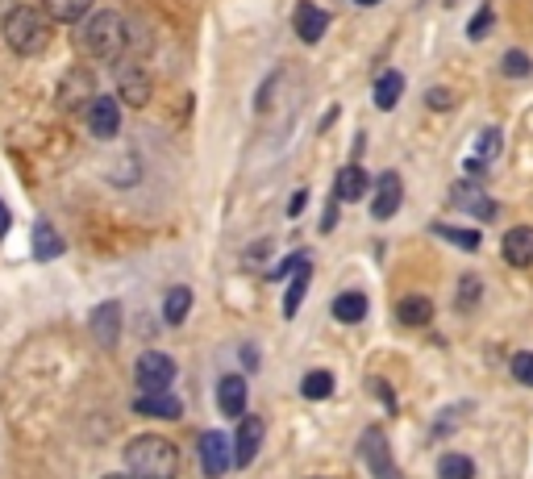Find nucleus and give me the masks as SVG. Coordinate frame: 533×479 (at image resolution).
<instances>
[{
	"instance_id": "obj_40",
	"label": "nucleus",
	"mask_w": 533,
	"mask_h": 479,
	"mask_svg": "<svg viewBox=\"0 0 533 479\" xmlns=\"http://www.w3.org/2000/svg\"><path fill=\"white\" fill-rule=\"evenodd\" d=\"M354 5H363V9H371V5H380V0H354Z\"/></svg>"
},
{
	"instance_id": "obj_12",
	"label": "nucleus",
	"mask_w": 533,
	"mask_h": 479,
	"mask_svg": "<svg viewBox=\"0 0 533 479\" xmlns=\"http://www.w3.org/2000/svg\"><path fill=\"white\" fill-rule=\"evenodd\" d=\"M404 200V184H400V175L396 171H383L380 180H375V200H371V217L375 221H388L400 208Z\"/></svg>"
},
{
	"instance_id": "obj_13",
	"label": "nucleus",
	"mask_w": 533,
	"mask_h": 479,
	"mask_svg": "<svg viewBox=\"0 0 533 479\" xmlns=\"http://www.w3.org/2000/svg\"><path fill=\"white\" fill-rule=\"evenodd\" d=\"M262 434H267V421H262V417H242L238 447H234V467H251L259 447H262Z\"/></svg>"
},
{
	"instance_id": "obj_41",
	"label": "nucleus",
	"mask_w": 533,
	"mask_h": 479,
	"mask_svg": "<svg viewBox=\"0 0 533 479\" xmlns=\"http://www.w3.org/2000/svg\"><path fill=\"white\" fill-rule=\"evenodd\" d=\"M105 479H138V475H105Z\"/></svg>"
},
{
	"instance_id": "obj_31",
	"label": "nucleus",
	"mask_w": 533,
	"mask_h": 479,
	"mask_svg": "<svg viewBox=\"0 0 533 479\" xmlns=\"http://www.w3.org/2000/svg\"><path fill=\"white\" fill-rule=\"evenodd\" d=\"M512 380L525 383V388H533V350H521V355L512 359Z\"/></svg>"
},
{
	"instance_id": "obj_36",
	"label": "nucleus",
	"mask_w": 533,
	"mask_h": 479,
	"mask_svg": "<svg viewBox=\"0 0 533 479\" xmlns=\"http://www.w3.org/2000/svg\"><path fill=\"white\" fill-rule=\"evenodd\" d=\"M308 205V188H300V192H296L292 197V205H288V213H292V217H300V208Z\"/></svg>"
},
{
	"instance_id": "obj_17",
	"label": "nucleus",
	"mask_w": 533,
	"mask_h": 479,
	"mask_svg": "<svg viewBox=\"0 0 533 479\" xmlns=\"http://www.w3.org/2000/svg\"><path fill=\"white\" fill-rule=\"evenodd\" d=\"M501 251H504V263H512V267H529L533 263V229L529 226H512L509 234H504Z\"/></svg>"
},
{
	"instance_id": "obj_9",
	"label": "nucleus",
	"mask_w": 533,
	"mask_h": 479,
	"mask_svg": "<svg viewBox=\"0 0 533 479\" xmlns=\"http://www.w3.org/2000/svg\"><path fill=\"white\" fill-rule=\"evenodd\" d=\"M117 97H121V105H130V109L151 105V76H146L138 63H121V71H117Z\"/></svg>"
},
{
	"instance_id": "obj_19",
	"label": "nucleus",
	"mask_w": 533,
	"mask_h": 479,
	"mask_svg": "<svg viewBox=\"0 0 533 479\" xmlns=\"http://www.w3.org/2000/svg\"><path fill=\"white\" fill-rule=\"evenodd\" d=\"M396 321L409 329H421L434 321V300L429 296H404L400 305H396Z\"/></svg>"
},
{
	"instance_id": "obj_2",
	"label": "nucleus",
	"mask_w": 533,
	"mask_h": 479,
	"mask_svg": "<svg viewBox=\"0 0 533 479\" xmlns=\"http://www.w3.org/2000/svg\"><path fill=\"white\" fill-rule=\"evenodd\" d=\"M0 33H5V42H9L13 55H42L46 46H51V17L46 9H33V5H17V9L5 13V22H0Z\"/></svg>"
},
{
	"instance_id": "obj_32",
	"label": "nucleus",
	"mask_w": 533,
	"mask_h": 479,
	"mask_svg": "<svg viewBox=\"0 0 533 479\" xmlns=\"http://www.w3.org/2000/svg\"><path fill=\"white\" fill-rule=\"evenodd\" d=\"M488 30H492V5H483V9H475V17H471L467 38H471V42H479V38H483Z\"/></svg>"
},
{
	"instance_id": "obj_28",
	"label": "nucleus",
	"mask_w": 533,
	"mask_h": 479,
	"mask_svg": "<svg viewBox=\"0 0 533 479\" xmlns=\"http://www.w3.org/2000/svg\"><path fill=\"white\" fill-rule=\"evenodd\" d=\"M434 234L437 238H446V242H455V246H463V251H479V229H455V226L434 221Z\"/></svg>"
},
{
	"instance_id": "obj_10",
	"label": "nucleus",
	"mask_w": 533,
	"mask_h": 479,
	"mask_svg": "<svg viewBox=\"0 0 533 479\" xmlns=\"http://www.w3.org/2000/svg\"><path fill=\"white\" fill-rule=\"evenodd\" d=\"M87 130L96 138H117L121 130V97H96L87 105Z\"/></svg>"
},
{
	"instance_id": "obj_22",
	"label": "nucleus",
	"mask_w": 533,
	"mask_h": 479,
	"mask_svg": "<svg viewBox=\"0 0 533 479\" xmlns=\"http://www.w3.org/2000/svg\"><path fill=\"white\" fill-rule=\"evenodd\" d=\"M400 92H404V76L400 71H383L380 79H375V109H396L400 105Z\"/></svg>"
},
{
	"instance_id": "obj_18",
	"label": "nucleus",
	"mask_w": 533,
	"mask_h": 479,
	"mask_svg": "<svg viewBox=\"0 0 533 479\" xmlns=\"http://www.w3.org/2000/svg\"><path fill=\"white\" fill-rule=\"evenodd\" d=\"M217 409L225 417L246 413V380H242V375H225V380L217 383Z\"/></svg>"
},
{
	"instance_id": "obj_39",
	"label": "nucleus",
	"mask_w": 533,
	"mask_h": 479,
	"mask_svg": "<svg viewBox=\"0 0 533 479\" xmlns=\"http://www.w3.org/2000/svg\"><path fill=\"white\" fill-rule=\"evenodd\" d=\"M337 226V205H329L326 208V221H321V229H326V234H329V229H334Z\"/></svg>"
},
{
	"instance_id": "obj_4",
	"label": "nucleus",
	"mask_w": 533,
	"mask_h": 479,
	"mask_svg": "<svg viewBox=\"0 0 533 479\" xmlns=\"http://www.w3.org/2000/svg\"><path fill=\"white\" fill-rule=\"evenodd\" d=\"M133 380H138L142 392H163L167 383L175 380V359L163 355V350H146L133 367Z\"/></svg>"
},
{
	"instance_id": "obj_3",
	"label": "nucleus",
	"mask_w": 533,
	"mask_h": 479,
	"mask_svg": "<svg viewBox=\"0 0 533 479\" xmlns=\"http://www.w3.org/2000/svg\"><path fill=\"white\" fill-rule=\"evenodd\" d=\"M76 42L84 46L92 59H100V63H117V59H125V17L113 9L105 13H92L84 22V30L76 33Z\"/></svg>"
},
{
	"instance_id": "obj_1",
	"label": "nucleus",
	"mask_w": 533,
	"mask_h": 479,
	"mask_svg": "<svg viewBox=\"0 0 533 479\" xmlns=\"http://www.w3.org/2000/svg\"><path fill=\"white\" fill-rule=\"evenodd\" d=\"M125 467L138 479H175L179 475V450L163 434H138L125 442Z\"/></svg>"
},
{
	"instance_id": "obj_16",
	"label": "nucleus",
	"mask_w": 533,
	"mask_h": 479,
	"mask_svg": "<svg viewBox=\"0 0 533 479\" xmlns=\"http://www.w3.org/2000/svg\"><path fill=\"white\" fill-rule=\"evenodd\" d=\"M133 413L175 421V417H184V404H179V396H171V392L163 388V392H142L138 401H133Z\"/></svg>"
},
{
	"instance_id": "obj_8",
	"label": "nucleus",
	"mask_w": 533,
	"mask_h": 479,
	"mask_svg": "<svg viewBox=\"0 0 533 479\" xmlns=\"http://www.w3.org/2000/svg\"><path fill=\"white\" fill-rule=\"evenodd\" d=\"M450 205H455V208H467L471 217H479V221H492V217H496V200H492L479 184H471V180H458V184H450Z\"/></svg>"
},
{
	"instance_id": "obj_14",
	"label": "nucleus",
	"mask_w": 533,
	"mask_h": 479,
	"mask_svg": "<svg viewBox=\"0 0 533 479\" xmlns=\"http://www.w3.org/2000/svg\"><path fill=\"white\" fill-rule=\"evenodd\" d=\"M367 192H371V180H367V171H363L359 163H350V167L337 171V180H334V200L337 205H354V200H363Z\"/></svg>"
},
{
	"instance_id": "obj_7",
	"label": "nucleus",
	"mask_w": 533,
	"mask_h": 479,
	"mask_svg": "<svg viewBox=\"0 0 533 479\" xmlns=\"http://www.w3.org/2000/svg\"><path fill=\"white\" fill-rule=\"evenodd\" d=\"M200 471H205L208 479H221L229 467H234V450H229L225 434H217V429H208V434H200Z\"/></svg>"
},
{
	"instance_id": "obj_21",
	"label": "nucleus",
	"mask_w": 533,
	"mask_h": 479,
	"mask_svg": "<svg viewBox=\"0 0 533 479\" xmlns=\"http://www.w3.org/2000/svg\"><path fill=\"white\" fill-rule=\"evenodd\" d=\"M308 280H313V263H300L292 272V283H288V292H283V317H296V309H300V300H305L308 292Z\"/></svg>"
},
{
	"instance_id": "obj_29",
	"label": "nucleus",
	"mask_w": 533,
	"mask_h": 479,
	"mask_svg": "<svg viewBox=\"0 0 533 479\" xmlns=\"http://www.w3.org/2000/svg\"><path fill=\"white\" fill-rule=\"evenodd\" d=\"M496 154H501V130H496V125H488V130H483V134L475 138V159L492 163Z\"/></svg>"
},
{
	"instance_id": "obj_27",
	"label": "nucleus",
	"mask_w": 533,
	"mask_h": 479,
	"mask_svg": "<svg viewBox=\"0 0 533 479\" xmlns=\"http://www.w3.org/2000/svg\"><path fill=\"white\" fill-rule=\"evenodd\" d=\"M329 392H334V375L329 371H308L305 383H300V396H308V401H326Z\"/></svg>"
},
{
	"instance_id": "obj_11",
	"label": "nucleus",
	"mask_w": 533,
	"mask_h": 479,
	"mask_svg": "<svg viewBox=\"0 0 533 479\" xmlns=\"http://www.w3.org/2000/svg\"><path fill=\"white\" fill-rule=\"evenodd\" d=\"M292 25H296V38L313 46V42H321V38H326L329 13H326V9H317L313 0H300V5H296V13H292Z\"/></svg>"
},
{
	"instance_id": "obj_26",
	"label": "nucleus",
	"mask_w": 533,
	"mask_h": 479,
	"mask_svg": "<svg viewBox=\"0 0 533 479\" xmlns=\"http://www.w3.org/2000/svg\"><path fill=\"white\" fill-rule=\"evenodd\" d=\"M437 479H475V463L467 455H442L437 458Z\"/></svg>"
},
{
	"instance_id": "obj_6",
	"label": "nucleus",
	"mask_w": 533,
	"mask_h": 479,
	"mask_svg": "<svg viewBox=\"0 0 533 479\" xmlns=\"http://www.w3.org/2000/svg\"><path fill=\"white\" fill-rule=\"evenodd\" d=\"M96 100V76L84 67H71L59 84V109H84Z\"/></svg>"
},
{
	"instance_id": "obj_30",
	"label": "nucleus",
	"mask_w": 533,
	"mask_h": 479,
	"mask_svg": "<svg viewBox=\"0 0 533 479\" xmlns=\"http://www.w3.org/2000/svg\"><path fill=\"white\" fill-rule=\"evenodd\" d=\"M529 71H533V63L525 51H509V55H504V76L509 79H525Z\"/></svg>"
},
{
	"instance_id": "obj_25",
	"label": "nucleus",
	"mask_w": 533,
	"mask_h": 479,
	"mask_svg": "<svg viewBox=\"0 0 533 479\" xmlns=\"http://www.w3.org/2000/svg\"><path fill=\"white\" fill-rule=\"evenodd\" d=\"M188 313H192V288H171V292H167V305H163L167 326H184Z\"/></svg>"
},
{
	"instance_id": "obj_38",
	"label": "nucleus",
	"mask_w": 533,
	"mask_h": 479,
	"mask_svg": "<svg viewBox=\"0 0 533 479\" xmlns=\"http://www.w3.org/2000/svg\"><path fill=\"white\" fill-rule=\"evenodd\" d=\"M9 226H13V217H9V205H5V200H0V238H5V234H9Z\"/></svg>"
},
{
	"instance_id": "obj_5",
	"label": "nucleus",
	"mask_w": 533,
	"mask_h": 479,
	"mask_svg": "<svg viewBox=\"0 0 533 479\" xmlns=\"http://www.w3.org/2000/svg\"><path fill=\"white\" fill-rule=\"evenodd\" d=\"M359 455H363V463H367V471L375 479H400V471H396V463H392V447H388L383 429H367V434H363Z\"/></svg>"
},
{
	"instance_id": "obj_33",
	"label": "nucleus",
	"mask_w": 533,
	"mask_h": 479,
	"mask_svg": "<svg viewBox=\"0 0 533 479\" xmlns=\"http://www.w3.org/2000/svg\"><path fill=\"white\" fill-rule=\"evenodd\" d=\"M458 288H463V296H458V300H463V309H471L479 300V288H483V283H479V275H463V283H458Z\"/></svg>"
},
{
	"instance_id": "obj_34",
	"label": "nucleus",
	"mask_w": 533,
	"mask_h": 479,
	"mask_svg": "<svg viewBox=\"0 0 533 479\" xmlns=\"http://www.w3.org/2000/svg\"><path fill=\"white\" fill-rule=\"evenodd\" d=\"M308 254H288V259L280 263V267H271V280H283V275H292L296 267H300V263H305Z\"/></svg>"
},
{
	"instance_id": "obj_24",
	"label": "nucleus",
	"mask_w": 533,
	"mask_h": 479,
	"mask_svg": "<svg viewBox=\"0 0 533 479\" xmlns=\"http://www.w3.org/2000/svg\"><path fill=\"white\" fill-rule=\"evenodd\" d=\"M42 9L51 22H84V13L92 9V0H42Z\"/></svg>"
},
{
	"instance_id": "obj_37",
	"label": "nucleus",
	"mask_w": 533,
	"mask_h": 479,
	"mask_svg": "<svg viewBox=\"0 0 533 479\" xmlns=\"http://www.w3.org/2000/svg\"><path fill=\"white\" fill-rule=\"evenodd\" d=\"M375 396H380V401L388 404V409H396V401H392V388H388V383H375Z\"/></svg>"
},
{
	"instance_id": "obj_15",
	"label": "nucleus",
	"mask_w": 533,
	"mask_h": 479,
	"mask_svg": "<svg viewBox=\"0 0 533 479\" xmlns=\"http://www.w3.org/2000/svg\"><path fill=\"white\" fill-rule=\"evenodd\" d=\"M92 338H96L105 350L117 346V338H121V305L105 300V305L92 309Z\"/></svg>"
},
{
	"instance_id": "obj_20",
	"label": "nucleus",
	"mask_w": 533,
	"mask_h": 479,
	"mask_svg": "<svg viewBox=\"0 0 533 479\" xmlns=\"http://www.w3.org/2000/svg\"><path fill=\"white\" fill-rule=\"evenodd\" d=\"M63 251H67L63 234H59V229L51 226V221H38V226H33V259L51 263V259H59Z\"/></svg>"
},
{
	"instance_id": "obj_23",
	"label": "nucleus",
	"mask_w": 533,
	"mask_h": 479,
	"mask_svg": "<svg viewBox=\"0 0 533 479\" xmlns=\"http://www.w3.org/2000/svg\"><path fill=\"white\" fill-rule=\"evenodd\" d=\"M334 317H337V321H346V326H359L363 317H367V296H363V292L334 296Z\"/></svg>"
},
{
	"instance_id": "obj_35",
	"label": "nucleus",
	"mask_w": 533,
	"mask_h": 479,
	"mask_svg": "<svg viewBox=\"0 0 533 479\" xmlns=\"http://www.w3.org/2000/svg\"><path fill=\"white\" fill-rule=\"evenodd\" d=\"M429 109H450V105H455V97H450L446 88H429Z\"/></svg>"
}]
</instances>
